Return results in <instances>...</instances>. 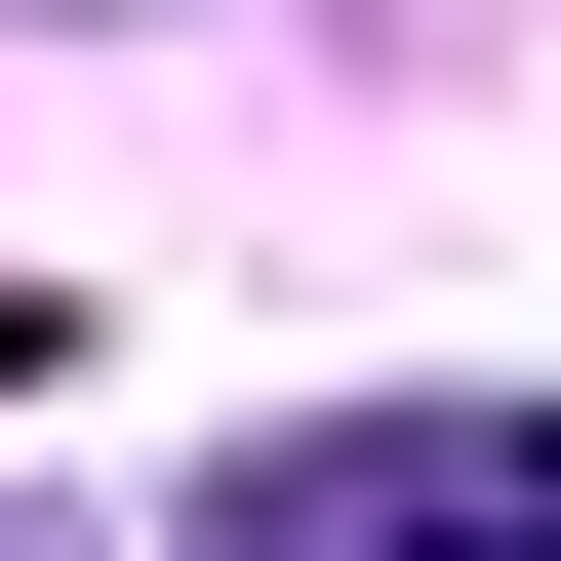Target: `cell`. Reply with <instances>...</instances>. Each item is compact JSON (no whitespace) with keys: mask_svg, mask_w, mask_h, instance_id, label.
Masks as SVG:
<instances>
[{"mask_svg":"<svg viewBox=\"0 0 561 561\" xmlns=\"http://www.w3.org/2000/svg\"><path fill=\"white\" fill-rule=\"evenodd\" d=\"M0 362H41V280H0Z\"/></svg>","mask_w":561,"mask_h":561,"instance_id":"7a4b0ae2","label":"cell"},{"mask_svg":"<svg viewBox=\"0 0 561 561\" xmlns=\"http://www.w3.org/2000/svg\"><path fill=\"white\" fill-rule=\"evenodd\" d=\"M522 522H561L522 401H401V442H280V481H241V561H522Z\"/></svg>","mask_w":561,"mask_h":561,"instance_id":"6da1fadb","label":"cell"}]
</instances>
